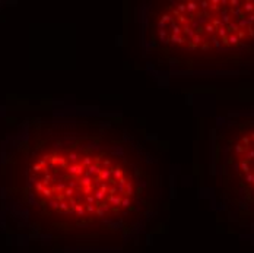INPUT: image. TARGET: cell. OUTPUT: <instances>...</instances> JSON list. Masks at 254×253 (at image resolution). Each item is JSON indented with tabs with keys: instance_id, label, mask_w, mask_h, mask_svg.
<instances>
[{
	"instance_id": "obj_2",
	"label": "cell",
	"mask_w": 254,
	"mask_h": 253,
	"mask_svg": "<svg viewBox=\"0 0 254 253\" xmlns=\"http://www.w3.org/2000/svg\"><path fill=\"white\" fill-rule=\"evenodd\" d=\"M148 60L178 70L254 66V0H155L140 18Z\"/></svg>"
},
{
	"instance_id": "obj_1",
	"label": "cell",
	"mask_w": 254,
	"mask_h": 253,
	"mask_svg": "<svg viewBox=\"0 0 254 253\" xmlns=\"http://www.w3.org/2000/svg\"><path fill=\"white\" fill-rule=\"evenodd\" d=\"M18 160V192L32 225L75 247H120L159 212L158 149L120 118L73 114L41 126Z\"/></svg>"
},
{
	"instance_id": "obj_3",
	"label": "cell",
	"mask_w": 254,
	"mask_h": 253,
	"mask_svg": "<svg viewBox=\"0 0 254 253\" xmlns=\"http://www.w3.org/2000/svg\"><path fill=\"white\" fill-rule=\"evenodd\" d=\"M215 170L222 205L242 225H254V113L222 124Z\"/></svg>"
}]
</instances>
